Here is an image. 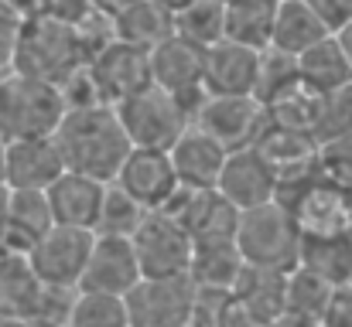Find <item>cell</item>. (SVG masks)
I'll use <instances>...</instances> for the list:
<instances>
[{
	"mask_svg": "<svg viewBox=\"0 0 352 327\" xmlns=\"http://www.w3.org/2000/svg\"><path fill=\"white\" fill-rule=\"evenodd\" d=\"M52 136L65 160V171L96 178L103 184H110L117 178L120 164L130 154V140L120 126V116L113 106L65 109V116Z\"/></svg>",
	"mask_w": 352,
	"mask_h": 327,
	"instance_id": "6da1fadb",
	"label": "cell"
},
{
	"mask_svg": "<svg viewBox=\"0 0 352 327\" xmlns=\"http://www.w3.org/2000/svg\"><path fill=\"white\" fill-rule=\"evenodd\" d=\"M86 62L89 58H86V48L79 41L76 24L48 17V14H34V17L21 21L14 58H10V72L62 86Z\"/></svg>",
	"mask_w": 352,
	"mask_h": 327,
	"instance_id": "7a4b0ae2",
	"label": "cell"
},
{
	"mask_svg": "<svg viewBox=\"0 0 352 327\" xmlns=\"http://www.w3.org/2000/svg\"><path fill=\"white\" fill-rule=\"evenodd\" d=\"M233 242L246 266L291 273V269H298L305 235L284 202H267L260 208L239 212Z\"/></svg>",
	"mask_w": 352,
	"mask_h": 327,
	"instance_id": "3957f363",
	"label": "cell"
},
{
	"mask_svg": "<svg viewBox=\"0 0 352 327\" xmlns=\"http://www.w3.org/2000/svg\"><path fill=\"white\" fill-rule=\"evenodd\" d=\"M65 116V99L58 86L7 72L0 79V140H31L52 136Z\"/></svg>",
	"mask_w": 352,
	"mask_h": 327,
	"instance_id": "277c9868",
	"label": "cell"
},
{
	"mask_svg": "<svg viewBox=\"0 0 352 327\" xmlns=\"http://www.w3.org/2000/svg\"><path fill=\"white\" fill-rule=\"evenodd\" d=\"M113 109H117L120 126H123L130 147L168 150V147L185 133V126L192 123L188 112H185V106H182L171 93L157 89L154 82L144 86L140 93L120 99Z\"/></svg>",
	"mask_w": 352,
	"mask_h": 327,
	"instance_id": "5b68a950",
	"label": "cell"
},
{
	"mask_svg": "<svg viewBox=\"0 0 352 327\" xmlns=\"http://www.w3.org/2000/svg\"><path fill=\"white\" fill-rule=\"evenodd\" d=\"M93 249V232L86 228H69V225H52L38 242L28 249V266L34 280L45 290H79L86 263Z\"/></svg>",
	"mask_w": 352,
	"mask_h": 327,
	"instance_id": "8992f818",
	"label": "cell"
},
{
	"mask_svg": "<svg viewBox=\"0 0 352 327\" xmlns=\"http://www.w3.org/2000/svg\"><path fill=\"white\" fill-rule=\"evenodd\" d=\"M140 276L147 280H168V276H188L192 266V235L168 215V212H147L137 232L130 235Z\"/></svg>",
	"mask_w": 352,
	"mask_h": 327,
	"instance_id": "52a82bcc",
	"label": "cell"
},
{
	"mask_svg": "<svg viewBox=\"0 0 352 327\" xmlns=\"http://www.w3.org/2000/svg\"><path fill=\"white\" fill-rule=\"evenodd\" d=\"M151 58V82L164 93H171L185 112L188 119H195L199 106L206 103V86H202V75H206V48L171 34L164 38L157 48L147 51Z\"/></svg>",
	"mask_w": 352,
	"mask_h": 327,
	"instance_id": "ba28073f",
	"label": "cell"
},
{
	"mask_svg": "<svg viewBox=\"0 0 352 327\" xmlns=\"http://www.w3.org/2000/svg\"><path fill=\"white\" fill-rule=\"evenodd\" d=\"M123 304L130 327H188L195 307V283L188 276H140V283L123 297Z\"/></svg>",
	"mask_w": 352,
	"mask_h": 327,
	"instance_id": "9c48e42d",
	"label": "cell"
},
{
	"mask_svg": "<svg viewBox=\"0 0 352 327\" xmlns=\"http://www.w3.org/2000/svg\"><path fill=\"white\" fill-rule=\"evenodd\" d=\"M298 198L284 202L298 221L301 235H342L352 228V195L325 181L318 171L294 181ZM280 202V198H277Z\"/></svg>",
	"mask_w": 352,
	"mask_h": 327,
	"instance_id": "30bf717a",
	"label": "cell"
},
{
	"mask_svg": "<svg viewBox=\"0 0 352 327\" xmlns=\"http://www.w3.org/2000/svg\"><path fill=\"white\" fill-rule=\"evenodd\" d=\"M216 191L233 205L236 212H250V208H260L267 202H277L280 181H277L274 167L267 164V157L253 143V147H239V150L226 154Z\"/></svg>",
	"mask_w": 352,
	"mask_h": 327,
	"instance_id": "8fae6325",
	"label": "cell"
},
{
	"mask_svg": "<svg viewBox=\"0 0 352 327\" xmlns=\"http://www.w3.org/2000/svg\"><path fill=\"white\" fill-rule=\"evenodd\" d=\"M113 184H120L147 212H161L182 188L168 150H154V147H130Z\"/></svg>",
	"mask_w": 352,
	"mask_h": 327,
	"instance_id": "7c38bea8",
	"label": "cell"
},
{
	"mask_svg": "<svg viewBox=\"0 0 352 327\" xmlns=\"http://www.w3.org/2000/svg\"><path fill=\"white\" fill-rule=\"evenodd\" d=\"M192 123L212 133L226 150H239L260 140L267 126V109L256 96H206Z\"/></svg>",
	"mask_w": 352,
	"mask_h": 327,
	"instance_id": "4fadbf2b",
	"label": "cell"
},
{
	"mask_svg": "<svg viewBox=\"0 0 352 327\" xmlns=\"http://www.w3.org/2000/svg\"><path fill=\"white\" fill-rule=\"evenodd\" d=\"M161 212L175 218L192 235V242H233L236 221H239V212L216 188H209V191L178 188V195Z\"/></svg>",
	"mask_w": 352,
	"mask_h": 327,
	"instance_id": "5bb4252c",
	"label": "cell"
},
{
	"mask_svg": "<svg viewBox=\"0 0 352 327\" xmlns=\"http://www.w3.org/2000/svg\"><path fill=\"white\" fill-rule=\"evenodd\" d=\"M65 174L55 136L10 140L3 150V184L10 191H48Z\"/></svg>",
	"mask_w": 352,
	"mask_h": 327,
	"instance_id": "9a60e30c",
	"label": "cell"
},
{
	"mask_svg": "<svg viewBox=\"0 0 352 327\" xmlns=\"http://www.w3.org/2000/svg\"><path fill=\"white\" fill-rule=\"evenodd\" d=\"M137 283H140V266H137L133 242L123 235H96L93 232V249H89V263H86L79 290L126 297Z\"/></svg>",
	"mask_w": 352,
	"mask_h": 327,
	"instance_id": "2e32d148",
	"label": "cell"
},
{
	"mask_svg": "<svg viewBox=\"0 0 352 327\" xmlns=\"http://www.w3.org/2000/svg\"><path fill=\"white\" fill-rule=\"evenodd\" d=\"M89 72L103 93V99L110 106H117L120 99L140 93L144 86H151V58L144 48L123 45V41H110L107 48H100L89 58Z\"/></svg>",
	"mask_w": 352,
	"mask_h": 327,
	"instance_id": "e0dca14e",
	"label": "cell"
},
{
	"mask_svg": "<svg viewBox=\"0 0 352 327\" xmlns=\"http://www.w3.org/2000/svg\"><path fill=\"white\" fill-rule=\"evenodd\" d=\"M226 154H230V150H226L212 133H206V130L195 126V123H188L185 133L168 147V157H171V167H175V174H178V184H182V188H192V191H209V188H216L219 171H223V164H226Z\"/></svg>",
	"mask_w": 352,
	"mask_h": 327,
	"instance_id": "ac0fdd59",
	"label": "cell"
},
{
	"mask_svg": "<svg viewBox=\"0 0 352 327\" xmlns=\"http://www.w3.org/2000/svg\"><path fill=\"white\" fill-rule=\"evenodd\" d=\"M260 72V51L236 45L230 38L206 48V75L202 86L209 96H253Z\"/></svg>",
	"mask_w": 352,
	"mask_h": 327,
	"instance_id": "d6986e66",
	"label": "cell"
},
{
	"mask_svg": "<svg viewBox=\"0 0 352 327\" xmlns=\"http://www.w3.org/2000/svg\"><path fill=\"white\" fill-rule=\"evenodd\" d=\"M103 195H107V184L96 181V178H86V174H76V171H65L48 191V212L55 225H69V228H86L93 232L96 221H100V208H103Z\"/></svg>",
	"mask_w": 352,
	"mask_h": 327,
	"instance_id": "ffe728a7",
	"label": "cell"
},
{
	"mask_svg": "<svg viewBox=\"0 0 352 327\" xmlns=\"http://www.w3.org/2000/svg\"><path fill=\"white\" fill-rule=\"evenodd\" d=\"M52 212L45 191H10L7 188V208L0 225V245H7L17 256H28V249L52 228Z\"/></svg>",
	"mask_w": 352,
	"mask_h": 327,
	"instance_id": "44dd1931",
	"label": "cell"
},
{
	"mask_svg": "<svg viewBox=\"0 0 352 327\" xmlns=\"http://www.w3.org/2000/svg\"><path fill=\"white\" fill-rule=\"evenodd\" d=\"M298 79L305 89H311L315 96L322 93H336L342 86H352V65L342 51V45L336 41V34H325L322 41H315L311 48H305L298 58Z\"/></svg>",
	"mask_w": 352,
	"mask_h": 327,
	"instance_id": "7402d4cb",
	"label": "cell"
},
{
	"mask_svg": "<svg viewBox=\"0 0 352 327\" xmlns=\"http://www.w3.org/2000/svg\"><path fill=\"white\" fill-rule=\"evenodd\" d=\"M113 21V38L123 45H133V48H157L164 38L175 34V14L164 10L161 3L154 0H137L130 7H123Z\"/></svg>",
	"mask_w": 352,
	"mask_h": 327,
	"instance_id": "603a6c76",
	"label": "cell"
},
{
	"mask_svg": "<svg viewBox=\"0 0 352 327\" xmlns=\"http://www.w3.org/2000/svg\"><path fill=\"white\" fill-rule=\"evenodd\" d=\"M325 34H332L322 17L308 7V0H277V17H274V38L270 48L284 51V55H301L305 48H311L315 41H322Z\"/></svg>",
	"mask_w": 352,
	"mask_h": 327,
	"instance_id": "cb8c5ba5",
	"label": "cell"
},
{
	"mask_svg": "<svg viewBox=\"0 0 352 327\" xmlns=\"http://www.w3.org/2000/svg\"><path fill=\"white\" fill-rule=\"evenodd\" d=\"M298 266H305L329 287L352 283V235H305Z\"/></svg>",
	"mask_w": 352,
	"mask_h": 327,
	"instance_id": "d4e9b609",
	"label": "cell"
},
{
	"mask_svg": "<svg viewBox=\"0 0 352 327\" xmlns=\"http://www.w3.org/2000/svg\"><path fill=\"white\" fill-rule=\"evenodd\" d=\"M243 269V256L236 242H195L188 280L199 290H233L236 276Z\"/></svg>",
	"mask_w": 352,
	"mask_h": 327,
	"instance_id": "484cf974",
	"label": "cell"
},
{
	"mask_svg": "<svg viewBox=\"0 0 352 327\" xmlns=\"http://www.w3.org/2000/svg\"><path fill=\"white\" fill-rule=\"evenodd\" d=\"M274 17L277 0H233L226 3V38L253 51H263L274 38Z\"/></svg>",
	"mask_w": 352,
	"mask_h": 327,
	"instance_id": "4316f807",
	"label": "cell"
},
{
	"mask_svg": "<svg viewBox=\"0 0 352 327\" xmlns=\"http://www.w3.org/2000/svg\"><path fill=\"white\" fill-rule=\"evenodd\" d=\"M175 34L199 45L212 48L216 41L226 38V3L219 0H192L175 14Z\"/></svg>",
	"mask_w": 352,
	"mask_h": 327,
	"instance_id": "83f0119b",
	"label": "cell"
},
{
	"mask_svg": "<svg viewBox=\"0 0 352 327\" xmlns=\"http://www.w3.org/2000/svg\"><path fill=\"white\" fill-rule=\"evenodd\" d=\"M332 287L325 280H318L315 273H308L305 266L291 269L284 280V314L291 317H305V321H322V311L329 304Z\"/></svg>",
	"mask_w": 352,
	"mask_h": 327,
	"instance_id": "f1b7e54d",
	"label": "cell"
},
{
	"mask_svg": "<svg viewBox=\"0 0 352 327\" xmlns=\"http://www.w3.org/2000/svg\"><path fill=\"white\" fill-rule=\"evenodd\" d=\"M65 327H130L126 324V304L123 297L100 293V290H79L69 304Z\"/></svg>",
	"mask_w": 352,
	"mask_h": 327,
	"instance_id": "f546056e",
	"label": "cell"
},
{
	"mask_svg": "<svg viewBox=\"0 0 352 327\" xmlns=\"http://www.w3.org/2000/svg\"><path fill=\"white\" fill-rule=\"evenodd\" d=\"M352 130V86H342L336 93L315 96V112H311V136L322 143L342 136Z\"/></svg>",
	"mask_w": 352,
	"mask_h": 327,
	"instance_id": "4dcf8cb0",
	"label": "cell"
},
{
	"mask_svg": "<svg viewBox=\"0 0 352 327\" xmlns=\"http://www.w3.org/2000/svg\"><path fill=\"white\" fill-rule=\"evenodd\" d=\"M147 208H140L120 184H107V195H103V208H100V221H96V235H123L130 239L137 232V225L144 221Z\"/></svg>",
	"mask_w": 352,
	"mask_h": 327,
	"instance_id": "1f68e13d",
	"label": "cell"
},
{
	"mask_svg": "<svg viewBox=\"0 0 352 327\" xmlns=\"http://www.w3.org/2000/svg\"><path fill=\"white\" fill-rule=\"evenodd\" d=\"M318 174L352 195V130L318 147Z\"/></svg>",
	"mask_w": 352,
	"mask_h": 327,
	"instance_id": "d6a6232c",
	"label": "cell"
},
{
	"mask_svg": "<svg viewBox=\"0 0 352 327\" xmlns=\"http://www.w3.org/2000/svg\"><path fill=\"white\" fill-rule=\"evenodd\" d=\"M322 327H352V283L332 287L329 304L322 311Z\"/></svg>",
	"mask_w": 352,
	"mask_h": 327,
	"instance_id": "836d02e7",
	"label": "cell"
},
{
	"mask_svg": "<svg viewBox=\"0 0 352 327\" xmlns=\"http://www.w3.org/2000/svg\"><path fill=\"white\" fill-rule=\"evenodd\" d=\"M308 7L322 17V24L336 34L352 21V0H308Z\"/></svg>",
	"mask_w": 352,
	"mask_h": 327,
	"instance_id": "e575fe53",
	"label": "cell"
},
{
	"mask_svg": "<svg viewBox=\"0 0 352 327\" xmlns=\"http://www.w3.org/2000/svg\"><path fill=\"white\" fill-rule=\"evenodd\" d=\"M89 0H38V14H48V17H58V21H82L89 14Z\"/></svg>",
	"mask_w": 352,
	"mask_h": 327,
	"instance_id": "d590c367",
	"label": "cell"
},
{
	"mask_svg": "<svg viewBox=\"0 0 352 327\" xmlns=\"http://www.w3.org/2000/svg\"><path fill=\"white\" fill-rule=\"evenodd\" d=\"M17 31H21V17H14V14L0 3V72L10 69L14 45H17Z\"/></svg>",
	"mask_w": 352,
	"mask_h": 327,
	"instance_id": "8d00e7d4",
	"label": "cell"
},
{
	"mask_svg": "<svg viewBox=\"0 0 352 327\" xmlns=\"http://www.w3.org/2000/svg\"><path fill=\"white\" fill-rule=\"evenodd\" d=\"M130 3H137V0H89V7L100 10V14H107V17H117L120 10L130 7Z\"/></svg>",
	"mask_w": 352,
	"mask_h": 327,
	"instance_id": "74e56055",
	"label": "cell"
},
{
	"mask_svg": "<svg viewBox=\"0 0 352 327\" xmlns=\"http://www.w3.org/2000/svg\"><path fill=\"white\" fill-rule=\"evenodd\" d=\"M267 327H322V324H315V321H305V317H291V314H280L277 321H270Z\"/></svg>",
	"mask_w": 352,
	"mask_h": 327,
	"instance_id": "f35d334b",
	"label": "cell"
},
{
	"mask_svg": "<svg viewBox=\"0 0 352 327\" xmlns=\"http://www.w3.org/2000/svg\"><path fill=\"white\" fill-rule=\"evenodd\" d=\"M336 41L342 45V51H346V58H349V65H352V21L346 24V27L336 31Z\"/></svg>",
	"mask_w": 352,
	"mask_h": 327,
	"instance_id": "ab89813d",
	"label": "cell"
},
{
	"mask_svg": "<svg viewBox=\"0 0 352 327\" xmlns=\"http://www.w3.org/2000/svg\"><path fill=\"white\" fill-rule=\"evenodd\" d=\"M154 3H161L164 10H171V14H178V10H182V7H188L192 0H154Z\"/></svg>",
	"mask_w": 352,
	"mask_h": 327,
	"instance_id": "60d3db41",
	"label": "cell"
},
{
	"mask_svg": "<svg viewBox=\"0 0 352 327\" xmlns=\"http://www.w3.org/2000/svg\"><path fill=\"white\" fill-rule=\"evenodd\" d=\"M3 150H7V143L0 140V184H3ZM3 188H7V184H3Z\"/></svg>",
	"mask_w": 352,
	"mask_h": 327,
	"instance_id": "b9f144b4",
	"label": "cell"
},
{
	"mask_svg": "<svg viewBox=\"0 0 352 327\" xmlns=\"http://www.w3.org/2000/svg\"><path fill=\"white\" fill-rule=\"evenodd\" d=\"M219 3H233V0H219Z\"/></svg>",
	"mask_w": 352,
	"mask_h": 327,
	"instance_id": "7bdbcfd3",
	"label": "cell"
}]
</instances>
